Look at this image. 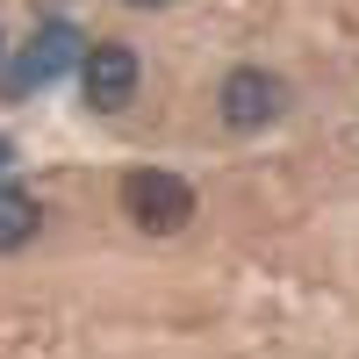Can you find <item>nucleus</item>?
I'll return each mask as SVG.
<instances>
[{
	"mask_svg": "<svg viewBox=\"0 0 359 359\" xmlns=\"http://www.w3.org/2000/svg\"><path fill=\"white\" fill-rule=\"evenodd\" d=\"M123 208H130V223L172 237V230H187V223H194V187H187L180 172L144 165V172H130V180H123Z\"/></svg>",
	"mask_w": 359,
	"mask_h": 359,
	"instance_id": "1",
	"label": "nucleus"
},
{
	"mask_svg": "<svg viewBox=\"0 0 359 359\" xmlns=\"http://www.w3.org/2000/svg\"><path fill=\"white\" fill-rule=\"evenodd\" d=\"M86 57V43H79V29L72 22H43L36 36L22 43V57H15V72H8V86L15 94H29V86H50L57 72H72Z\"/></svg>",
	"mask_w": 359,
	"mask_h": 359,
	"instance_id": "2",
	"label": "nucleus"
},
{
	"mask_svg": "<svg viewBox=\"0 0 359 359\" xmlns=\"http://www.w3.org/2000/svg\"><path fill=\"white\" fill-rule=\"evenodd\" d=\"M79 79H86V101L94 108H123L137 94V50L130 43H94L79 57Z\"/></svg>",
	"mask_w": 359,
	"mask_h": 359,
	"instance_id": "3",
	"label": "nucleus"
},
{
	"mask_svg": "<svg viewBox=\"0 0 359 359\" xmlns=\"http://www.w3.org/2000/svg\"><path fill=\"white\" fill-rule=\"evenodd\" d=\"M223 115H230L237 130L273 123V115H280V79L273 72H230L223 79Z\"/></svg>",
	"mask_w": 359,
	"mask_h": 359,
	"instance_id": "4",
	"label": "nucleus"
},
{
	"mask_svg": "<svg viewBox=\"0 0 359 359\" xmlns=\"http://www.w3.org/2000/svg\"><path fill=\"white\" fill-rule=\"evenodd\" d=\"M36 223H43V208H36V201H29L22 187H0V252L29 245V237H36Z\"/></svg>",
	"mask_w": 359,
	"mask_h": 359,
	"instance_id": "5",
	"label": "nucleus"
},
{
	"mask_svg": "<svg viewBox=\"0 0 359 359\" xmlns=\"http://www.w3.org/2000/svg\"><path fill=\"white\" fill-rule=\"evenodd\" d=\"M8 158H15V144H8V137H0V165H8Z\"/></svg>",
	"mask_w": 359,
	"mask_h": 359,
	"instance_id": "6",
	"label": "nucleus"
},
{
	"mask_svg": "<svg viewBox=\"0 0 359 359\" xmlns=\"http://www.w3.org/2000/svg\"><path fill=\"white\" fill-rule=\"evenodd\" d=\"M130 8H165V0H130Z\"/></svg>",
	"mask_w": 359,
	"mask_h": 359,
	"instance_id": "7",
	"label": "nucleus"
}]
</instances>
